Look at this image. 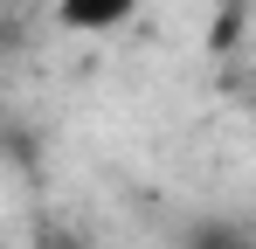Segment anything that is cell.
I'll use <instances>...</instances> for the list:
<instances>
[{"mask_svg":"<svg viewBox=\"0 0 256 249\" xmlns=\"http://www.w3.org/2000/svg\"><path fill=\"white\" fill-rule=\"evenodd\" d=\"M132 14H138V0H56V28H70V35H118Z\"/></svg>","mask_w":256,"mask_h":249,"instance_id":"6da1fadb","label":"cell"},{"mask_svg":"<svg viewBox=\"0 0 256 249\" xmlns=\"http://www.w3.org/2000/svg\"><path fill=\"white\" fill-rule=\"evenodd\" d=\"M194 249H256V242L242 236V228H201V236H194Z\"/></svg>","mask_w":256,"mask_h":249,"instance_id":"7a4b0ae2","label":"cell"}]
</instances>
